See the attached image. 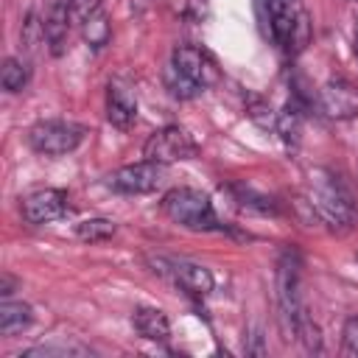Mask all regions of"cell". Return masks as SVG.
<instances>
[{
    "mask_svg": "<svg viewBox=\"0 0 358 358\" xmlns=\"http://www.w3.org/2000/svg\"><path fill=\"white\" fill-rule=\"evenodd\" d=\"M11 285H14V280H11L8 274H3V285H0V294H3V299H8V296H11Z\"/></svg>",
    "mask_w": 358,
    "mask_h": 358,
    "instance_id": "cell-24",
    "label": "cell"
},
{
    "mask_svg": "<svg viewBox=\"0 0 358 358\" xmlns=\"http://www.w3.org/2000/svg\"><path fill=\"white\" fill-rule=\"evenodd\" d=\"M322 109L330 117H352V115H358V87L344 81V78L327 81L322 87Z\"/></svg>",
    "mask_w": 358,
    "mask_h": 358,
    "instance_id": "cell-11",
    "label": "cell"
},
{
    "mask_svg": "<svg viewBox=\"0 0 358 358\" xmlns=\"http://www.w3.org/2000/svg\"><path fill=\"white\" fill-rule=\"evenodd\" d=\"M131 324L134 330L148 338V341H165L171 336V324H168V316L157 308H137L131 313Z\"/></svg>",
    "mask_w": 358,
    "mask_h": 358,
    "instance_id": "cell-13",
    "label": "cell"
},
{
    "mask_svg": "<svg viewBox=\"0 0 358 358\" xmlns=\"http://www.w3.org/2000/svg\"><path fill=\"white\" fill-rule=\"evenodd\" d=\"M355 53H358V36H355Z\"/></svg>",
    "mask_w": 358,
    "mask_h": 358,
    "instance_id": "cell-25",
    "label": "cell"
},
{
    "mask_svg": "<svg viewBox=\"0 0 358 358\" xmlns=\"http://www.w3.org/2000/svg\"><path fill=\"white\" fill-rule=\"evenodd\" d=\"M70 11L67 3H53L48 17H45V42L50 45V53L59 56L67 45V34H70Z\"/></svg>",
    "mask_w": 358,
    "mask_h": 358,
    "instance_id": "cell-12",
    "label": "cell"
},
{
    "mask_svg": "<svg viewBox=\"0 0 358 358\" xmlns=\"http://www.w3.org/2000/svg\"><path fill=\"white\" fill-rule=\"evenodd\" d=\"M296 338L305 344L308 352H322V336H319V327L313 324V319L305 313L296 324Z\"/></svg>",
    "mask_w": 358,
    "mask_h": 358,
    "instance_id": "cell-19",
    "label": "cell"
},
{
    "mask_svg": "<svg viewBox=\"0 0 358 358\" xmlns=\"http://www.w3.org/2000/svg\"><path fill=\"white\" fill-rule=\"evenodd\" d=\"M73 352H87L84 347H67V344H48V347H34L25 355H73Z\"/></svg>",
    "mask_w": 358,
    "mask_h": 358,
    "instance_id": "cell-22",
    "label": "cell"
},
{
    "mask_svg": "<svg viewBox=\"0 0 358 358\" xmlns=\"http://www.w3.org/2000/svg\"><path fill=\"white\" fill-rule=\"evenodd\" d=\"M341 350L344 355H358V316H350L341 327Z\"/></svg>",
    "mask_w": 358,
    "mask_h": 358,
    "instance_id": "cell-21",
    "label": "cell"
},
{
    "mask_svg": "<svg viewBox=\"0 0 358 358\" xmlns=\"http://www.w3.org/2000/svg\"><path fill=\"white\" fill-rule=\"evenodd\" d=\"M81 36L92 45V48H101V45H106V39H109V22H106V14H103V8L101 11H95L81 28Z\"/></svg>",
    "mask_w": 358,
    "mask_h": 358,
    "instance_id": "cell-17",
    "label": "cell"
},
{
    "mask_svg": "<svg viewBox=\"0 0 358 358\" xmlns=\"http://www.w3.org/2000/svg\"><path fill=\"white\" fill-rule=\"evenodd\" d=\"M207 59L199 48H190V45H182L173 50V59H171V67H168V90L173 98H196L204 84H207Z\"/></svg>",
    "mask_w": 358,
    "mask_h": 358,
    "instance_id": "cell-2",
    "label": "cell"
},
{
    "mask_svg": "<svg viewBox=\"0 0 358 358\" xmlns=\"http://www.w3.org/2000/svg\"><path fill=\"white\" fill-rule=\"evenodd\" d=\"M31 319H34L31 305L3 299V305H0V333H3V336H14V333H20L22 327L31 324Z\"/></svg>",
    "mask_w": 358,
    "mask_h": 358,
    "instance_id": "cell-15",
    "label": "cell"
},
{
    "mask_svg": "<svg viewBox=\"0 0 358 358\" xmlns=\"http://www.w3.org/2000/svg\"><path fill=\"white\" fill-rule=\"evenodd\" d=\"M246 352H252V355H266V347H263V336H252V344L246 347Z\"/></svg>",
    "mask_w": 358,
    "mask_h": 358,
    "instance_id": "cell-23",
    "label": "cell"
},
{
    "mask_svg": "<svg viewBox=\"0 0 358 358\" xmlns=\"http://www.w3.org/2000/svg\"><path fill=\"white\" fill-rule=\"evenodd\" d=\"M162 210L171 221L187 227V229H218L215 210L210 199L201 190L193 187H173L162 199Z\"/></svg>",
    "mask_w": 358,
    "mask_h": 358,
    "instance_id": "cell-1",
    "label": "cell"
},
{
    "mask_svg": "<svg viewBox=\"0 0 358 358\" xmlns=\"http://www.w3.org/2000/svg\"><path fill=\"white\" fill-rule=\"evenodd\" d=\"M81 140H84V126L70 120H42L28 131V145L45 157L70 154L78 148Z\"/></svg>",
    "mask_w": 358,
    "mask_h": 358,
    "instance_id": "cell-5",
    "label": "cell"
},
{
    "mask_svg": "<svg viewBox=\"0 0 358 358\" xmlns=\"http://www.w3.org/2000/svg\"><path fill=\"white\" fill-rule=\"evenodd\" d=\"M101 0H67V11H70V22L76 28H81L95 11H101Z\"/></svg>",
    "mask_w": 358,
    "mask_h": 358,
    "instance_id": "cell-20",
    "label": "cell"
},
{
    "mask_svg": "<svg viewBox=\"0 0 358 358\" xmlns=\"http://www.w3.org/2000/svg\"><path fill=\"white\" fill-rule=\"evenodd\" d=\"M0 81H3V90H6V92H20V90L25 87V81H28V70H25V64H22L20 59L8 56V59L3 62Z\"/></svg>",
    "mask_w": 358,
    "mask_h": 358,
    "instance_id": "cell-16",
    "label": "cell"
},
{
    "mask_svg": "<svg viewBox=\"0 0 358 358\" xmlns=\"http://www.w3.org/2000/svg\"><path fill=\"white\" fill-rule=\"evenodd\" d=\"M310 207L316 210V215L333 227H347L352 218L350 210V199L344 193V187L330 176L316 171V179L310 185Z\"/></svg>",
    "mask_w": 358,
    "mask_h": 358,
    "instance_id": "cell-6",
    "label": "cell"
},
{
    "mask_svg": "<svg viewBox=\"0 0 358 358\" xmlns=\"http://www.w3.org/2000/svg\"><path fill=\"white\" fill-rule=\"evenodd\" d=\"M76 235H78L81 241H90V243L106 241V238L115 235V224L106 221V218H87V221L76 224Z\"/></svg>",
    "mask_w": 358,
    "mask_h": 358,
    "instance_id": "cell-18",
    "label": "cell"
},
{
    "mask_svg": "<svg viewBox=\"0 0 358 358\" xmlns=\"http://www.w3.org/2000/svg\"><path fill=\"white\" fill-rule=\"evenodd\" d=\"M106 117L117 129H129L134 123L137 103H134V98L123 87H109V95H106Z\"/></svg>",
    "mask_w": 358,
    "mask_h": 358,
    "instance_id": "cell-14",
    "label": "cell"
},
{
    "mask_svg": "<svg viewBox=\"0 0 358 358\" xmlns=\"http://www.w3.org/2000/svg\"><path fill=\"white\" fill-rule=\"evenodd\" d=\"M165 266H168V268H162V271H168V274L173 277V282H176L179 288H185L187 294H193V296H207V294L213 291V285H215L210 268H204L201 263L168 260Z\"/></svg>",
    "mask_w": 358,
    "mask_h": 358,
    "instance_id": "cell-10",
    "label": "cell"
},
{
    "mask_svg": "<svg viewBox=\"0 0 358 358\" xmlns=\"http://www.w3.org/2000/svg\"><path fill=\"white\" fill-rule=\"evenodd\" d=\"M268 36L285 48V50H299L308 39V20L302 11L291 6V0H260Z\"/></svg>",
    "mask_w": 358,
    "mask_h": 358,
    "instance_id": "cell-3",
    "label": "cell"
},
{
    "mask_svg": "<svg viewBox=\"0 0 358 358\" xmlns=\"http://www.w3.org/2000/svg\"><path fill=\"white\" fill-rule=\"evenodd\" d=\"M159 182H162V165L151 162V159L123 165L115 173H109V187L117 190V193H134V196L137 193H151V190L159 187Z\"/></svg>",
    "mask_w": 358,
    "mask_h": 358,
    "instance_id": "cell-8",
    "label": "cell"
},
{
    "mask_svg": "<svg viewBox=\"0 0 358 358\" xmlns=\"http://www.w3.org/2000/svg\"><path fill=\"white\" fill-rule=\"evenodd\" d=\"M143 157L159 165L168 162H179V159H190L196 157V143L190 140V134L179 126H165L159 131H154L145 145H143Z\"/></svg>",
    "mask_w": 358,
    "mask_h": 358,
    "instance_id": "cell-7",
    "label": "cell"
},
{
    "mask_svg": "<svg viewBox=\"0 0 358 358\" xmlns=\"http://www.w3.org/2000/svg\"><path fill=\"white\" fill-rule=\"evenodd\" d=\"M277 302H280V319L285 333L296 336V324L305 316V308L299 294V260L291 252H285L277 266Z\"/></svg>",
    "mask_w": 358,
    "mask_h": 358,
    "instance_id": "cell-4",
    "label": "cell"
},
{
    "mask_svg": "<svg viewBox=\"0 0 358 358\" xmlns=\"http://www.w3.org/2000/svg\"><path fill=\"white\" fill-rule=\"evenodd\" d=\"M20 210H22V218L28 224H50L67 213V196L62 190H53V187L34 190L22 199Z\"/></svg>",
    "mask_w": 358,
    "mask_h": 358,
    "instance_id": "cell-9",
    "label": "cell"
}]
</instances>
